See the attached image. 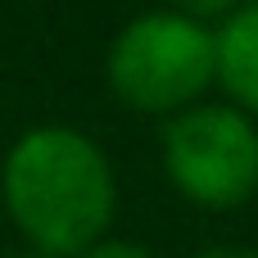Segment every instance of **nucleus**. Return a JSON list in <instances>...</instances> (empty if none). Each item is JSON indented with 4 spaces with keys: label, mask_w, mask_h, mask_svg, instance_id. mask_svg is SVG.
<instances>
[{
    "label": "nucleus",
    "mask_w": 258,
    "mask_h": 258,
    "mask_svg": "<svg viewBox=\"0 0 258 258\" xmlns=\"http://www.w3.org/2000/svg\"><path fill=\"white\" fill-rule=\"evenodd\" d=\"M0 204L23 249L77 258L118 218V172L104 145L68 122L27 127L0 163Z\"/></svg>",
    "instance_id": "f257e3e1"
},
{
    "label": "nucleus",
    "mask_w": 258,
    "mask_h": 258,
    "mask_svg": "<svg viewBox=\"0 0 258 258\" xmlns=\"http://www.w3.org/2000/svg\"><path fill=\"white\" fill-rule=\"evenodd\" d=\"M104 86L118 104L150 118H177L218 86L213 27L172 9H141L104 50Z\"/></svg>",
    "instance_id": "f03ea898"
},
{
    "label": "nucleus",
    "mask_w": 258,
    "mask_h": 258,
    "mask_svg": "<svg viewBox=\"0 0 258 258\" xmlns=\"http://www.w3.org/2000/svg\"><path fill=\"white\" fill-rule=\"evenodd\" d=\"M159 159L168 186L204 213L245 209L258 195V122L227 100H200L168 118Z\"/></svg>",
    "instance_id": "7ed1b4c3"
},
{
    "label": "nucleus",
    "mask_w": 258,
    "mask_h": 258,
    "mask_svg": "<svg viewBox=\"0 0 258 258\" xmlns=\"http://www.w3.org/2000/svg\"><path fill=\"white\" fill-rule=\"evenodd\" d=\"M213 54L218 91L227 95V104H236L258 122V0H245L213 27Z\"/></svg>",
    "instance_id": "20e7f679"
},
{
    "label": "nucleus",
    "mask_w": 258,
    "mask_h": 258,
    "mask_svg": "<svg viewBox=\"0 0 258 258\" xmlns=\"http://www.w3.org/2000/svg\"><path fill=\"white\" fill-rule=\"evenodd\" d=\"M245 0H168L163 9H172V14H186V18H195V23H209V27H218L227 14H236Z\"/></svg>",
    "instance_id": "39448f33"
},
{
    "label": "nucleus",
    "mask_w": 258,
    "mask_h": 258,
    "mask_svg": "<svg viewBox=\"0 0 258 258\" xmlns=\"http://www.w3.org/2000/svg\"><path fill=\"white\" fill-rule=\"evenodd\" d=\"M77 258H159L150 245H141V240H122V236H104V240H95L91 249H82Z\"/></svg>",
    "instance_id": "423d86ee"
},
{
    "label": "nucleus",
    "mask_w": 258,
    "mask_h": 258,
    "mask_svg": "<svg viewBox=\"0 0 258 258\" xmlns=\"http://www.w3.org/2000/svg\"><path fill=\"white\" fill-rule=\"evenodd\" d=\"M195 258H258V249H249V245H209Z\"/></svg>",
    "instance_id": "0eeeda50"
},
{
    "label": "nucleus",
    "mask_w": 258,
    "mask_h": 258,
    "mask_svg": "<svg viewBox=\"0 0 258 258\" xmlns=\"http://www.w3.org/2000/svg\"><path fill=\"white\" fill-rule=\"evenodd\" d=\"M9 258H50V254H36V249H18V254H9Z\"/></svg>",
    "instance_id": "6e6552de"
}]
</instances>
